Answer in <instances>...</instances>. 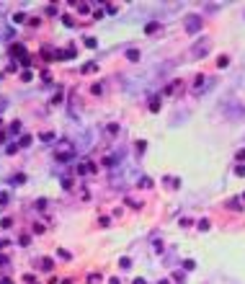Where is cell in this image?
Wrapping results in <instances>:
<instances>
[{
  "label": "cell",
  "mask_w": 245,
  "mask_h": 284,
  "mask_svg": "<svg viewBox=\"0 0 245 284\" xmlns=\"http://www.w3.org/2000/svg\"><path fill=\"white\" fill-rule=\"evenodd\" d=\"M57 160L59 163H70V160H75V147H72L70 142H62L59 147H57Z\"/></svg>",
  "instance_id": "cell-1"
},
{
  "label": "cell",
  "mask_w": 245,
  "mask_h": 284,
  "mask_svg": "<svg viewBox=\"0 0 245 284\" xmlns=\"http://www.w3.org/2000/svg\"><path fill=\"white\" fill-rule=\"evenodd\" d=\"M199 26H201V18L199 16H188V21H186V31H188V34H196Z\"/></svg>",
  "instance_id": "cell-2"
},
{
  "label": "cell",
  "mask_w": 245,
  "mask_h": 284,
  "mask_svg": "<svg viewBox=\"0 0 245 284\" xmlns=\"http://www.w3.org/2000/svg\"><path fill=\"white\" fill-rule=\"evenodd\" d=\"M10 57H18V59L28 57V54H26V47H23V44H13V47H10Z\"/></svg>",
  "instance_id": "cell-3"
},
{
  "label": "cell",
  "mask_w": 245,
  "mask_h": 284,
  "mask_svg": "<svg viewBox=\"0 0 245 284\" xmlns=\"http://www.w3.org/2000/svg\"><path fill=\"white\" fill-rule=\"evenodd\" d=\"M126 59L137 62V59H140V52H137V49H129V52H126Z\"/></svg>",
  "instance_id": "cell-4"
},
{
  "label": "cell",
  "mask_w": 245,
  "mask_h": 284,
  "mask_svg": "<svg viewBox=\"0 0 245 284\" xmlns=\"http://www.w3.org/2000/svg\"><path fill=\"white\" fill-rule=\"evenodd\" d=\"M157 28H160V23H147V26H145V34H155Z\"/></svg>",
  "instance_id": "cell-5"
},
{
  "label": "cell",
  "mask_w": 245,
  "mask_h": 284,
  "mask_svg": "<svg viewBox=\"0 0 245 284\" xmlns=\"http://www.w3.org/2000/svg\"><path fill=\"white\" fill-rule=\"evenodd\" d=\"M52 266H54L52 258H41V269H44V271H52Z\"/></svg>",
  "instance_id": "cell-6"
},
{
  "label": "cell",
  "mask_w": 245,
  "mask_h": 284,
  "mask_svg": "<svg viewBox=\"0 0 245 284\" xmlns=\"http://www.w3.org/2000/svg\"><path fill=\"white\" fill-rule=\"evenodd\" d=\"M85 47H88V49H95V47H98V41H95L93 36H88V39H85Z\"/></svg>",
  "instance_id": "cell-7"
},
{
  "label": "cell",
  "mask_w": 245,
  "mask_h": 284,
  "mask_svg": "<svg viewBox=\"0 0 245 284\" xmlns=\"http://www.w3.org/2000/svg\"><path fill=\"white\" fill-rule=\"evenodd\" d=\"M31 78H34V72H31V70H23V72H21V80H23V83H28Z\"/></svg>",
  "instance_id": "cell-8"
},
{
  "label": "cell",
  "mask_w": 245,
  "mask_h": 284,
  "mask_svg": "<svg viewBox=\"0 0 245 284\" xmlns=\"http://www.w3.org/2000/svg\"><path fill=\"white\" fill-rule=\"evenodd\" d=\"M150 111H160V98H152L150 101Z\"/></svg>",
  "instance_id": "cell-9"
},
{
  "label": "cell",
  "mask_w": 245,
  "mask_h": 284,
  "mask_svg": "<svg viewBox=\"0 0 245 284\" xmlns=\"http://www.w3.org/2000/svg\"><path fill=\"white\" fill-rule=\"evenodd\" d=\"M26 21V13H13V23H23Z\"/></svg>",
  "instance_id": "cell-10"
},
{
  "label": "cell",
  "mask_w": 245,
  "mask_h": 284,
  "mask_svg": "<svg viewBox=\"0 0 245 284\" xmlns=\"http://www.w3.org/2000/svg\"><path fill=\"white\" fill-rule=\"evenodd\" d=\"M39 140H41V142H52V140H54V134H52V132H44Z\"/></svg>",
  "instance_id": "cell-11"
},
{
  "label": "cell",
  "mask_w": 245,
  "mask_h": 284,
  "mask_svg": "<svg viewBox=\"0 0 245 284\" xmlns=\"http://www.w3.org/2000/svg\"><path fill=\"white\" fill-rule=\"evenodd\" d=\"M21 147H28L31 145V137H28V134H23V137H21V142H18Z\"/></svg>",
  "instance_id": "cell-12"
},
{
  "label": "cell",
  "mask_w": 245,
  "mask_h": 284,
  "mask_svg": "<svg viewBox=\"0 0 245 284\" xmlns=\"http://www.w3.org/2000/svg\"><path fill=\"white\" fill-rule=\"evenodd\" d=\"M98 281H101V274H90L88 276V284H98Z\"/></svg>",
  "instance_id": "cell-13"
},
{
  "label": "cell",
  "mask_w": 245,
  "mask_h": 284,
  "mask_svg": "<svg viewBox=\"0 0 245 284\" xmlns=\"http://www.w3.org/2000/svg\"><path fill=\"white\" fill-rule=\"evenodd\" d=\"M23 181H26L23 173H16V176H13V183H23Z\"/></svg>",
  "instance_id": "cell-14"
},
{
  "label": "cell",
  "mask_w": 245,
  "mask_h": 284,
  "mask_svg": "<svg viewBox=\"0 0 245 284\" xmlns=\"http://www.w3.org/2000/svg\"><path fill=\"white\" fill-rule=\"evenodd\" d=\"M62 23H65V26H75V21H72L70 16H62Z\"/></svg>",
  "instance_id": "cell-15"
},
{
  "label": "cell",
  "mask_w": 245,
  "mask_h": 284,
  "mask_svg": "<svg viewBox=\"0 0 245 284\" xmlns=\"http://www.w3.org/2000/svg\"><path fill=\"white\" fill-rule=\"evenodd\" d=\"M0 225H3V227H10V225H13V219H10V217H3V219H0Z\"/></svg>",
  "instance_id": "cell-16"
},
{
  "label": "cell",
  "mask_w": 245,
  "mask_h": 284,
  "mask_svg": "<svg viewBox=\"0 0 245 284\" xmlns=\"http://www.w3.org/2000/svg\"><path fill=\"white\" fill-rule=\"evenodd\" d=\"M119 266H121V269H129V266H132V261H129V258H121V261H119Z\"/></svg>",
  "instance_id": "cell-17"
},
{
  "label": "cell",
  "mask_w": 245,
  "mask_h": 284,
  "mask_svg": "<svg viewBox=\"0 0 245 284\" xmlns=\"http://www.w3.org/2000/svg\"><path fill=\"white\" fill-rule=\"evenodd\" d=\"M235 173H237V176H240V178H242V176H245V165H242V163H240V165H237V168H235Z\"/></svg>",
  "instance_id": "cell-18"
},
{
  "label": "cell",
  "mask_w": 245,
  "mask_h": 284,
  "mask_svg": "<svg viewBox=\"0 0 245 284\" xmlns=\"http://www.w3.org/2000/svg\"><path fill=\"white\" fill-rule=\"evenodd\" d=\"M90 90H93V96H101V90H103V88H101V85H98V83H95V85H93V88H90Z\"/></svg>",
  "instance_id": "cell-19"
},
{
  "label": "cell",
  "mask_w": 245,
  "mask_h": 284,
  "mask_svg": "<svg viewBox=\"0 0 245 284\" xmlns=\"http://www.w3.org/2000/svg\"><path fill=\"white\" fill-rule=\"evenodd\" d=\"M98 222H101V227H109V225H111V219H109V217H101Z\"/></svg>",
  "instance_id": "cell-20"
},
{
  "label": "cell",
  "mask_w": 245,
  "mask_h": 284,
  "mask_svg": "<svg viewBox=\"0 0 245 284\" xmlns=\"http://www.w3.org/2000/svg\"><path fill=\"white\" fill-rule=\"evenodd\" d=\"M10 132H21V121H13V124H10Z\"/></svg>",
  "instance_id": "cell-21"
},
{
  "label": "cell",
  "mask_w": 245,
  "mask_h": 284,
  "mask_svg": "<svg viewBox=\"0 0 245 284\" xmlns=\"http://www.w3.org/2000/svg\"><path fill=\"white\" fill-rule=\"evenodd\" d=\"M235 157H237L240 163H245V150H237V155H235Z\"/></svg>",
  "instance_id": "cell-22"
},
{
  "label": "cell",
  "mask_w": 245,
  "mask_h": 284,
  "mask_svg": "<svg viewBox=\"0 0 245 284\" xmlns=\"http://www.w3.org/2000/svg\"><path fill=\"white\" fill-rule=\"evenodd\" d=\"M5 264H8V258H5V256H0V269H3Z\"/></svg>",
  "instance_id": "cell-23"
},
{
  "label": "cell",
  "mask_w": 245,
  "mask_h": 284,
  "mask_svg": "<svg viewBox=\"0 0 245 284\" xmlns=\"http://www.w3.org/2000/svg\"><path fill=\"white\" fill-rule=\"evenodd\" d=\"M134 284H145V279H142V276H140V279H134Z\"/></svg>",
  "instance_id": "cell-24"
},
{
  "label": "cell",
  "mask_w": 245,
  "mask_h": 284,
  "mask_svg": "<svg viewBox=\"0 0 245 284\" xmlns=\"http://www.w3.org/2000/svg\"><path fill=\"white\" fill-rule=\"evenodd\" d=\"M0 284H13V281H10V279H3V281H0Z\"/></svg>",
  "instance_id": "cell-25"
},
{
  "label": "cell",
  "mask_w": 245,
  "mask_h": 284,
  "mask_svg": "<svg viewBox=\"0 0 245 284\" xmlns=\"http://www.w3.org/2000/svg\"><path fill=\"white\" fill-rule=\"evenodd\" d=\"M109 284H119V279H111V281H109Z\"/></svg>",
  "instance_id": "cell-26"
},
{
  "label": "cell",
  "mask_w": 245,
  "mask_h": 284,
  "mask_svg": "<svg viewBox=\"0 0 245 284\" xmlns=\"http://www.w3.org/2000/svg\"><path fill=\"white\" fill-rule=\"evenodd\" d=\"M3 245H5V240H3V238H0V248H3Z\"/></svg>",
  "instance_id": "cell-27"
},
{
  "label": "cell",
  "mask_w": 245,
  "mask_h": 284,
  "mask_svg": "<svg viewBox=\"0 0 245 284\" xmlns=\"http://www.w3.org/2000/svg\"><path fill=\"white\" fill-rule=\"evenodd\" d=\"M242 199H245V196H242Z\"/></svg>",
  "instance_id": "cell-28"
}]
</instances>
